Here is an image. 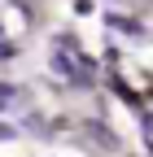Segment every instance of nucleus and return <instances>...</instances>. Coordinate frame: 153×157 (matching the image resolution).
I'll use <instances>...</instances> for the list:
<instances>
[{
    "label": "nucleus",
    "mask_w": 153,
    "mask_h": 157,
    "mask_svg": "<svg viewBox=\"0 0 153 157\" xmlns=\"http://www.w3.org/2000/svg\"><path fill=\"white\" fill-rule=\"evenodd\" d=\"M13 57V44H0V61H9Z\"/></svg>",
    "instance_id": "1"
},
{
    "label": "nucleus",
    "mask_w": 153,
    "mask_h": 157,
    "mask_svg": "<svg viewBox=\"0 0 153 157\" xmlns=\"http://www.w3.org/2000/svg\"><path fill=\"white\" fill-rule=\"evenodd\" d=\"M0 140H13V127H5V122H0Z\"/></svg>",
    "instance_id": "2"
}]
</instances>
